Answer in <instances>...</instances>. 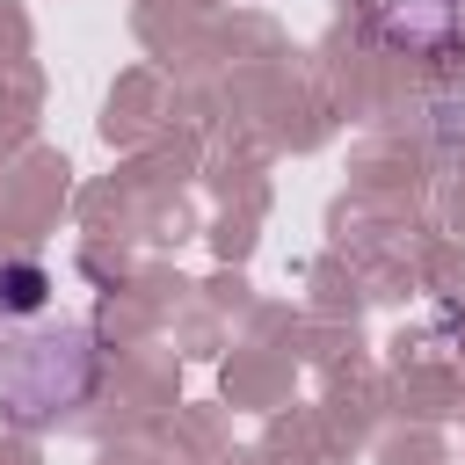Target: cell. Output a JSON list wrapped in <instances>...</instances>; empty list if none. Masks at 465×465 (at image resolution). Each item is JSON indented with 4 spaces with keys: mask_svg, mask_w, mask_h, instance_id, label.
Instances as JSON below:
<instances>
[{
    "mask_svg": "<svg viewBox=\"0 0 465 465\" xmlns=\"http://www.w3.org/2000/svg\"><path fill=\"white\" fill-rule=\"evenodd\" d=\"M51 276L36 262H0V327H22V320H51Z\"/></svg>",
    "mask_w": 465,
    "mask_h": 465,
    "instance_id": "cell-1",
    "label": "cell"
}]
</instances>
